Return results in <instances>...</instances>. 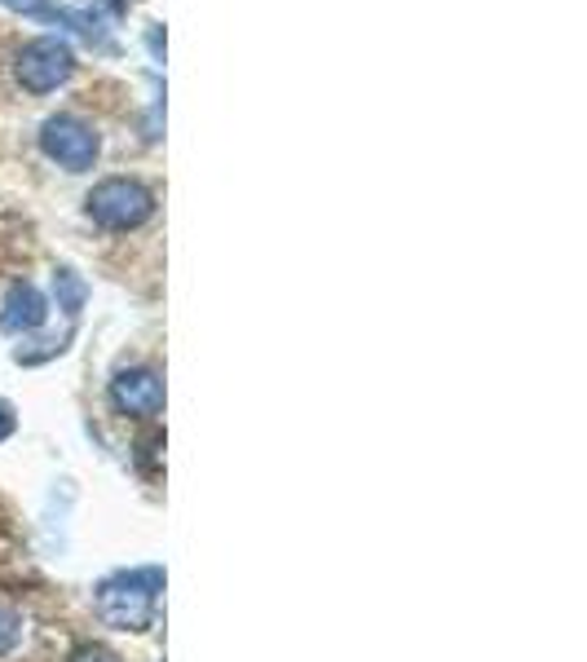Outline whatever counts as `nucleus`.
Wrapping results in <instances>:
<instances>
[{"label": "nucleus", "instance_id": "nucleus-8", "mask_svg": "<svg viewBox=\"0 0 587 662\" xmlns=\"http://www.w3.org/2000/svg\"><path fill=\"white\" fill-rule=\"evenodd\" d=\"M19 644H23V614L10 600H0V658L14 653Z\"/></svg>", "mask_w": 587, "mask_h": 662}, {"label": "nucleus", "instance_id": "nucleus-6", "mask_svg": "<svg viewBox=\"0 0 587 662\" xmlns=\"http://www.w3.org/2000/svg\"><path fill=\"white\" fill-rule=\"evenodd\" d=\"M45 313H49V305H45L41 287H36V283H14L10 296H5V313H0V327L19 336V331H36V327L45 322Z\"/></svg>", "mask_w": 587, "mask_h": 662}, {"label": "nucleus", "instance_id": "nucleus-1", "mask_svg": "<svg viewBox=\"0 0 587 662\" xmlns=\"http://www.w3.org/2000/svg\"><path fill=\"white\" fill-rule=\"evenodd\" d=\"M164 587V570L115 574L98 587V618L115 631H146L155 622V592Z\"/></svg>", "mask_w": 587, "mask_h": 662}, {"label": "nucleus", "instance_id": "nucleus-7", "mask_svg": "<svg viewBox=\"0 0 587 662\" xmlns=\"http://www.w3.org/2000/svg\"><path fill=\"white\" fill-rule=\"evenodd\" d=\"M54 291H58V309H63V313L76 318V313L85 309V283H80L71 269H58V274H54Z\"/></svg>", "mask_w": 587, "mask_h": 662}, {"label": "nucleus", "instance_id": "nucleus-2", "mask_svg": "<svg viewBox=\"0 0 587 662\" xmlns=\"http://www.w3.org/2000/svg\"><path fill=\"white\" fill-rule=\"evenodd\" d=\"M151 212H155L151 190L129 177H111L89 195V217L107 230H137L142 221H151Z\"/></svg>", "mask_w": 587, "mask_h": 662}, {"label": "nucleus", "instance_id": "nucleus-4", "mask_svg": "<svg viewBox=\"0 0 587 662\" xmlns=\"http://www.w3.org/2000/svg\"><path fill=\"white\" fill-rule=\"evenodd\" d=\"M71 71H76V58H71V49H67L63 41H54V36H41V41H32V45L19 54V80H23L27 93H49V89L67 85Z\"/></svg>", "mask_w": 587, "mask_h": 662}, {"label": "nucleus", "instance_id": "nucleus-9", "mask_svg": "<svg viewBox=\"0 0 587 662\" xmlns=\"http://www.w3.org/2000/svg\"><path fill=\"white\" fill-rule=\"evenodd\" d=\"M71 662H120L107 644H80L76 653H71Z\"/></svg>", "mask_w": 587, "mask_h": 662}, {"label": "nucleus", "instance_id": "nucleus-5", "mask_svg": "<svg viewBox=\"0 0 587 662\" xmlns=\"http://www.w3.org/2000/svg\"><path fill=\"white\" fill-rule=\"evenodd\" d=\"M111 402L120 416H133V420H155L164 411V380L151 372V367H133V372H120L111 380Z\"/></svg>", "mask_w": 587, "mask_h": 662}, {"label": "nucleus", "instance_id": "nucleus-10", "mask_svg": "<svg viewBox=\"0 0 587 662\" xmlns=\"http://www.w3.org/2000/svg\"><path fill=\"white\" fill-rule=\"evenodd\" d=\"M14 429H19L14 402H5V398H0V442H10V438H14Z\"/></svg>", "mask_w": 587, "mask_h": 662}, {"label": "nucleus", "instance_id": "nucleus-3", "mask_svg": "<svg viewBox=\"0 0 587 662\" xmlns=\"http://www.w3.org/2000/svg\"><path fill=\"white\" fill-rule=\"evenodd\" d=\"M41 151L54 164H63L67 173H85L98 159V133L85 120H76V115H54L41 129Z\"/></svg>", "mask_w": 587, "mask_h": 662}]
</instances>
